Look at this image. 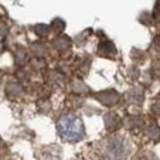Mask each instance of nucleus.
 Here are the masks:
<instances>
[{"label": "nucleus", "instance_id": "nucleus-3", "mask_svg": "<svg viewBox=\"0 0 160 160\" xmlns=\"http://www.w3.org/2000/svg\"><path fill=\"white\" fill-rule=\"evenodd\" d=\"M98 99L105 105H113L118 100V94L114 90H105L98 94Z\"/></svg>", "mask_w": 160, "mask_h": 160}, {"label": "nucleus", "instance_id": "nucleus-4", "mask_svg": "<svg viewBox=\"0 0 160 160\" xmlns=\"http://www.w3.org/2000/svg\"><path fill=\"white\" fill-rule=\"evenodd\" d=\"M114 52H116L114 45H113L111 41H104V42H101L100 46H99V53H100L101 56L110 57V56H112V54H114Z\"/></svg>", "mask_w": 160, "mask_h": 160}, {"label": "nucleus", "instance_id": "nucleus-1", "mask_svg": "<svg viewBox=\"0 0 160 160\" xmlns=\"http://www.w3.org/2000/svg\"><path fill=\"white\" fill-rule=\"evenodd\" d=\"M58 132L65 141H78L83 137V123L75 114H65L58 122Z\"/></svg>", "mask_w": 160, "mask_h": 160}, {"label": "nucleus", "instance_id": "nucleus-2", "mask_svg": "<svg viewBox=\"0 0 160 160\" xmlns=\"http://www.w3.org/2000/svg\"><path fill=\"white\" fill-rule=\"evenodd\" d=\"M125 152H127V146L124 143V141L118 137L111 138L106 146V154L112 160L122 159V157H124Z\"/></svg>", "mask_w": 160, "mask_h": 160}, {"label": "nucleus", "instance_id": "nucleus-5", "mask_svg": "<svg viewBox=\"0 0 160 160\" xmlns=\"http://www.w3.org/2000/svg\"><path fill=\"white\" fill-rule=\"evenodd\" d=\"M53 27H54V29H57V30H62L65 27V24L63 23L60 19H56V21L53 22Z\"/></svg>", "mask_w": 160, "mask_h": 160}]
</instances>
